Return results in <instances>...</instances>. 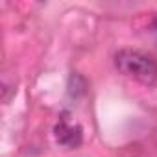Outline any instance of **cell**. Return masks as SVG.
Segmentation results:
<instances>
[{"mask_svg": "<svg viewBox=\"0 0 157 157\" xmlns=\"http://www.w3.org/2000/svg\"><path fill=\"white\" fill-rule=\"evenodd\" d=\"M115 67L124 76L146 85L157 80V61L139 50H120L115 56Z\"/></svg>", "mask_w": 157, "mask_h": 157, "instance_id": "1", "label": "cell"}, {"mask_svg": "<svg viewBox=\"0 0 157 157\" xmlns=\"http://www.w3.org/2000/svg\"><path fill=\"white\" fill-rule=\"evenodd\" d=\"M54 137H56L59 146L72 150V148H78L82 144L83 129H82V126H78V124H70L68 113H61L57 124L54 126Z\"/></svg>", "mask_w": 157, "mask_h": 157, "instance_id": "2", "label": "cell"}, {"mask_svg": "<svg viewBox=\"0 0 157 157\" xmlns=\"http://www.w3.org/2000/svg\"><path fill=\"white\" fill-rule=\"evenodd\" d=\"M151 28H153V32L157 33V15H155V19H153V22H151Z\"/></svg>", "mask_w": 157, "mask_h": 157, "instance_id": "3", "label": "cell"}]
</instances>
